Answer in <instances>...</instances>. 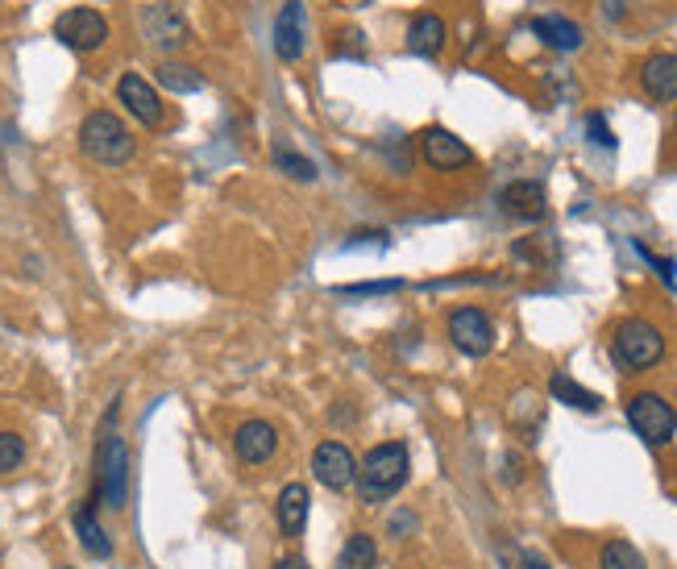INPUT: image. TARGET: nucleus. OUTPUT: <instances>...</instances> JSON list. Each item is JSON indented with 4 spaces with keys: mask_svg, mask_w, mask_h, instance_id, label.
Wrapping results in <instances>:
<instances>
[{
    "mask_svg": "<svg viewBox=\"0 0 677 569\" xmlns=\"http://www.w3.org/2000/svg\"><path fill=\"white\" fill-rule=\"evenodd\" d=\"M158 84L170 87V92H179V96H187V92H200L204 75L196 67H187V63H163V67H158Z\"/></svg>",
    "mask_w": 677,
    "mask_h": 569,
    "instance_id": "obj_23",
    "label": "nucleus"
},
{
    "mask_svg": "<svg viewBox=\"0 0 677 569\" xmlns=\"http://www.w3.org/2000/svg\"><path fill=\"white\" fill-rule=\"evenodd\" d=\"M378 566V545H374V536L366 533H354L337 552V569H374Z\"/></svg>",
    "mask_w": 677,
    "mask_h": 569,
    "instance_id": "obj_20",
    "label": "nucleus"
},
{
    "mask_svg": "<svg viewBox=\"0 0 677 569\" xmlns=\"http://www.w3.org/2000/svg\"><path fill=\"white\" fill-rule=\"evenodd\" d=\"M63 569H71V566H63Z\"/></svg>",
    "mask_w": 677,
    "mask_h": 569,
    "instance_id": "obj_32",
    "label": "nucleus"
},
{
    "mask_svg": "<svg viewBox=\"0 0 677 569\" xmlns=\"http://www.w3.org/2000/svg\"><path fill=\"white\" fill-rule=\"evenodd\" d=\"M591 134H594V141H598V146H615V138H611V129H607V122H603V117H598V113H591Z\"/></svg>",
    "mask_w": 677,
    "mask_h": 569,
    "instance_id": "obj_27",
    "label": "nucleus"
},
{
    "mask_svg": "<svg viewBox=\"0 0 677 569\" xmlns=\"http://www.w3.org/2000/svg\"><path fill=\"white\" fill-rule=\"evenodd\" d=\"M449 337L466 358H482L494 346V325L482 308H458L449 316Z\"/></svg>",
    "mask_w": 677,
    "mask_h": 569,
    "instance_id": "obj_8",
    "label": "nucleus"
},
{
    "mask_svg": "<svg viewBox=\"0 0 677 569\" xmlns=\"http://www.w3.org/2000/svg\"><path fill=\"white\" fill-rule=\"evenodd\" d=\"M412 524H416V519L407 516V512H399V516L390 519V533H407V528H412Z\"/></svg>",
    "mask_w": 677,
    "mask_h": 569,
    "instance_id": "obj_28",
    "label": "nucleus"
},
{
    "mask_svg": "<svg viewBox=\"0 0 677 569\" xmlns=\"http://www.w3.org/2000/svg\"><path fill=\"white\" fill-rule=\"evenodd\" d=\"M532 34L541 38L544 46H553V51H577L582 46V25H574L570 18H537Z\"/></svg>",
    "mask_w": 677,
    "mask_h": 569,
    "instance_id": "obj_19",
    "label": "nucleus"
},
{
    "mask_svg": "<svg viewBox=\"0 0 677 569\" xmlns=\"http://www.w3.org/2000/svg\"><path fill=\"white\" fill-rule=\"evenodd\" d=\"M420 155L433 171H458V167H470V162H475L470 146H466L458 134L440 129V125H433V129H424L420 134Z\"/></svg>",
    "mask_w": 677,
    "mask_h": 569,
    "instance_id": "obj_10",
    "label": "nucleus"
},
{
    "mask_svg": "<svg viewBox=\"0 0 677 569\" xmlns=\"http://www.w3.org/2000/svg\"><path fill=\"white\" fill-rule=\"evenodd\" d=\"M640 84L653 101H677V54H653V59H644Z\"/></svg>",
    "mask_w": 677,
    "mask_h": 569,
    "instance_id": "obj_16",
    "label": "nucleus"
},
{
    "mask_svg": "<svg viewBox=\"0 0 677 569\" xmlns=\"http://www.w3.org/2000/svg\"><path fill=\"white\" fill-rule=\"evenodd\" d=\"M54 38L80 54L101 51L104 38H108V21L96 9H67V13H59V21H54Z\"/></svg>",
    "mask_w": 677,
    "mask_h": 569,
    "instance_id": "obj_6",
    "label": "nucleus"
},
{
    "mask_svg": "<svg viewBox=\"0 0 677 569\" xmlns=\"http://www.w3.org/2000/svg\"><path fill=\"white\" fill-rule=\"evenodd\" d=\"M337 4H345V9H362V4H371V0H337Z\"/></svg>",
    "mask_w": 677,
    "mask_h": 569,
    "instance_id": "obj_30",
    "label": "nucleus"
},
{
    "mask_svg": "<svg viewBox=\"0 0 677 569\" xmlns=\"http://www.w3.org/2000/svg\"><path fill=\"white\" fill-rule=\"evenodd\" d=\"M308 46V18H304V0H288L274 18V54L283 63H295Z\"/></svg>",
    "mask_w": 677,
    "mask_h": 569,
    "instance_id": "obj_11",
    "label": "nucleus"
},
{
    "mask_svg": "<svg viewBox=\"0 0 677 569\" xmlns=\"http://www.w3.org/2000/svg\"><path fill=\"white\" fill-rule=\"evenodd\" d=\"M598 566L603 569H648L644 566V552L632 540H607L598 552Z\"/></svg>",
    "mask_w": 677,
    "mask_h": 569,
    "instance_id": "obj_22",
    "label": "nucleus"
},
{
    "mask_svg": "<svg viewBox=\"0 0 677 569\" xmlns=\"http://www.w3.org/2000/svg\"><path fill=\"white\" fill-rule=\"evenodd\" d=\"M528 569H544V566L537 561V557H528Z\"/></svg>",
    "mask_w": 677,
    "mask_h": 569,
    "instance_id": "obj_31",
    "label": "nucleus"
},
{
    "mask_svg": "<svg viewBox=\"0 0 677 569\" xmlns=\"http://www.w3.org/2000/svg\"><path fill=\"white\" fill-rule=\"evenodd\" d=\"M308 507H312V495H308L304 483H288L274 499V519H279V533L283 536H300L308 524Z\"/></svg>",
    "mask_w": 677,
    "mask_h": 569,
    "instance_id": "obj_15",
    "label": "nucleus"
},
{
    "mask_svg": "<svg viewBox=\"0 0 677 569\" xmlns=\"http://www.w3.org/2000/svg\"><path fill=\"white\" fill-rule=\"evenodd\" d=\"M341 42H337V54L341 59H350V54H354V59H362V54H366V42H362V30H345V34H337Z\"/></svg>",
    "mask_w": 677,
    "mask_h": 569,
    "instance_id": "obj_26",
    "label": "nucleus"
},
{
    "mask_svg": "<svg viewBox=\"0 0 677 569\" xmlns=\"http://www.w3.org/2000/svg\"><path fill=\"white\" fill-rule=\"evenodd\" d=\"M75 536H80V545H84L87 557H96V561H108V557H113V540H108V533H104L101 519H96V499L84 503V507L75 512Z\"/></svg>",
    "mask_w": 677,
    "mask_h": 569,
    "instance_id": "obj_17",
    "label": "nucleus"
},
{
    "mask_svg": "<svg viewBox=\"0 0 677 569\" xmlns=\"http://www.w3.org/2000/svg\"><path fill=\"white\" fill-rule=\"evenodd\" d=\"M274 167H283V171L291 175V179H316V162H312V158H304V155H295V150H283V146H279V150H274Z\"/></svg>",
    "mask_w": 677,
    "mask_h": 569,
    "instance_id": "obj_24",
    "label": "nucleus"
},
{
    "mask_svg": "<svg viewBox=\"0 0 677 569\" xmlns=\"http://www.w3.org/2000/svg\"><path fill=\"white\" fill-rule=\"evenodd\" d=\"M274 569H308L300 557H283V561H274Z\"/></svg>",
    "mask_w": 677,
    "mask_h": 569,
    "instance_id": "obj_29",
    "label": "nucleus"
},
{
    "mask_svg": "<svg viewBox=\"0 0 677 569\" xmlns=\"http://www.w3.org/2000/svg\"><path fill=\"white\" fill-rule=\"evenodd\" d=\"M611 354H615V362L624 366V370L640 375V370H653V366L665 358V337H660V328L653 325V320L627 316L624 325L615 328Z\"/></svg>",
    "mask_w": 677,
    "mask_h": 569,
    "instance_id": "obj_3",
    "label": "nucleus"
},
{
    "mask_svg": "<svg viewBox=\"0 0 677 569\" xmlns=\"http://www.w3.org/2000/svg\"><path fill=\"white\" fill-rule=\"evenodd\" d=\"M445 38H449L445 21L437 13H420V18L412 21V30H407V46H412V54H420V59H433V54H440Z\"/></svg>",
    "mask_w": 677,
    "mask_h": 569,
    "instance_id": "obj_18",
    "label": "nucleus"
},
{
    "mask_svg": "<svg viewBox=\"0 0 677 569\" xmlns=\"http://www.w3.org/2000/svg\"><path fill=\"white\" fill-rule=\"evenodd\" d=\"M80 150L101 167H125L137 155V138L117 113H87L80 125Z\"/></svg>",
    "mask_w": 677,
    "mask_h": 569,
    "instance_id": "obj_2",
    "label": "nucleus"
},
{
    "mask_svg": "<svg viewBox=\"0 0 677 569\" xmlns=\"http://www.w3.org/2000/svg\"><path fill=\"white\" fill-rule=\"evenodd\" d=\"M117 101L134 113L137 122L142 125H163V101H158V92H154V84H146L142 75H121V84H117Z\"/></svg>",
    "mask_w": 677,
    "mask_h": 569,
    "instance_id": "obj_13",
    "label": "nucleus"
},
{
    "mask_svg": "<svg viewBox=\"0 0 677 569\" xmlns=\"http://www.w3.org/2000/svg\"><path fill=\"white\" fill-rule=\"evenodd\" d=\"M407 470H412V457H407L404 441H383L374 445L362 462H357V495L362 503H387L399 486L407 483Z\"/></svg>",
    "mask_w": 677,
    "mask_h": 569,
    "instance_id": "obj_1",
    "label": "nucleus"
},
{
    "mask_svg": "<svg viewBox=\"0 0 677 569\" xmlns=\"http://www.w3.org/2000/svg\"><path fill=\"white\" fill-rule=\"evenodd\" d=\"M499 204H503V212H508L511 221H541L544 212H549V196H544V188L537 179H515V183L503 188Z\"/></svg>",
    "mask_w": 677,
    "mask_h": 569,
    "instance_id": "obj_14",
    "label": "nucleus"
},
{
    "mask_svg": "<svg viewBox=\"0 0 677 569\" xmlns=\"http://www.w3.org/2000/svg\"><path fill=\"white\" fill-rule=\"evenodd\" d=\"M129 495V449L121 436L104 432L101 449H96V503L121 512Z\"/></svg>",
    "mask_w": 677,
    "mask_h": 569,
    "instance_id": "obj_4",
    "label": "nucleus"
},
{
    "mask_svg": "<svg viewBox=\"0 0 677 569\" xmlns=\"http://www.w3.org/2000/svg\"><path fill=\"white\" fill-rule=\"evenodd\" d=\"M627 424L640 432L648 445H669L677 432V412L665 396L640 391V396L627 399Z\"/></svg>",
    "mask_w": 677,
    "mask_h": 569,
    "instance_id": "obj_5",
    "label": "nucleus"
},
{
    "mask_svg": "<svg viewBox=\"0 0 677 569\" xmlns=\"http://www.w3.org/2000/svg\"><path fill=\"white\" fill-rule=\"evenodd\" d=\"M142 34L154 51H179L191 30H187V18L170 4V0H158V4H146L142 9Z\"/></svg>",
    "mask_w": 677,
    "mask_h": 569,
    "instance_id": "obj_7",
    "label": "nucleus"
},
{
    "mask_svg": "<svg viewBox=\"0 0 677 569\" xmlns=\"http://www.w3.org/2000/svg\"><path fill=\"white\" fill-rule=\"evenodd\" d=\"M233 449L246 466H262L279 453V432L267 420H246L238 432H233Z\"/></svg>",
    "mask_w": 677,
    "mask_h": 569,
    "instance_id": "obj_12",
    "label": "nucleus"
},
{
    "mask_svg": "<svg viewBox=\"0 0 677 569\" xmlns=\"http://www.w3.org/2000/svg\"><path fill=\"white\" fill-rule=\"evenodd\" d=\"M312 474H316V483L329 486V491H345V486L357 483L354 453L341 445V441H321V445L312 449Z\"/></svg>",
    "mask_w": 677,
    "mask_h": 569,
    "instance_id": "obj_9",
    "label": "nucleus"
},
{
    "mask_svg": "<svg viewBox=\"0 0 677 569\" xmlns=\"http://www.w3.org/2000/svg\"><path fill=\"white\" fill-rule=\"evenodd\" d=\"M25 462V441L18 432H0V474H13Z\"/></svg>",
    "mask_w": 677,
    "mask_h": 569,
    "instance_id": "obj_25",
    "label": "nucleus"
},
{
    "mask_svg": "<svg viewBox=\"0 0 677 569\" xmlns=\"http://www.w3.org/2000/svg\"><path fill=\"white\" fill-rule=\"evenodd\" d=\"M549 391H553V399H561V403H570V408H577V412H598L603 408V399L594 396V391H586V387H577L570 375H553L549 379Z\"/></svg>",
    "mask_w": 677,
    "mask_h": 569,
    "instance_id": "obj_21",
    "label": "nucleus"
}]
</instances>
